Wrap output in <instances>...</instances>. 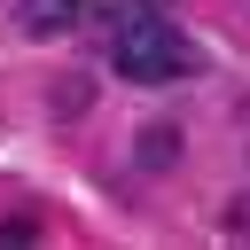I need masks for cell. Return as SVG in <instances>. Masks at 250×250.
Here are the masks:
<instances>
[{"instance_id":"obj_1","label":"cell","mask_w":250,"mask_h":250,"mask_svg":"<svg viewBox=\"0 0 250 250\" xmlns=\"http://www.w3.org/2000/svg\"><path fill=\"white\" fill-rule=\"evenodd\" d=\"M109 62H117V78H125V86H172V78H188V70H195L188 39H180L164 16H133V23L117 31Z\"/></svg>"},{"instance_id":"obj_2","label":"cell","mask_w":250,"mask_h":250,"mask_svg":"<svg viewBox=\"0 0 250 250\" xmlns=\"http://www.w3.org/2000/svg\"><path fill=\"white\" fill-rule=\"evenodd\" d=\"M78 0H16V23H23V39H62V31H78Z\"/></svg>"},{"instance_id":"obj_3","label":"cell","mask_w":250,"mask_h":250,"mask_svg":"<svg viewBox=\"0 0 250 250\" xmlns=\"http://www.w3.org/2000/svg\"><path fill=\"white\" fill-rule=\"evenodd\" d=\"M133 156H141V172H172V156H180V125H148Z\"/></svg>"},{"instance_id":"obj_4","label":"cell","mask_w":250,"mask_h":250,"mask_svg":"<svg viewBox=\"0 0 250 250\" xmlns=\"http://www.w3.org/2000/svg\"><path fill=\"white\" fill-rule=\"evenodd\" d=\"M86 102H94V94H86V78H62V86H55V117H78Z\"/></svg>"},{"instance_id":"obj_5","label":"cell","mask_w":250,"mask_h":250,"mask_svg":"<svg viewBox=\"0 0 250 250\" xmlns=\"http://www.w3.org/2000/svg\"><path fill=\"white\" fill-rule=\"evenodd\" d=\"M219 227H227V234H234V242H250V195H234V203H227V219H219Z\"/></svg>"},{"instance_id":"obj_6","label":"cell","mask_w":250,"mask_h":250,"mask_svg":"<svg viewBox=\"0 0 250 250\" xmlns=\"http://www.w3.org/2000/svg\"><path fill=\"white\" fill-rule=\"evenodd\" d=\"M0 242H39V227H31V219H8V227H0Z\"/></svg>"}]
</instances>
